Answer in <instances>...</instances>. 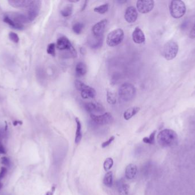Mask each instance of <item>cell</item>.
<instances>
[{"label":"cell","instance_id":"1","mask_svg":"<svg viewBox=\"0 0 195 195\" xmlns=\"http://www.w3.org/2000/svg\"><path fill=\"white\" fill-rule=\"evenodd\" d=\"M158 141L159 144L163 147L173 146L177 143V134L174 130L166 129L159 132L158 135Z\"/></svg>","mask_w":195,"mask_h":195},{"label":"cell","instance_id":"2","mask_svg":"<svg viewBox=\"0 0 195 195\" xmlns=\"http://www.w3.org/2000/svg\"><path fill=\"white\" fill-rule=\"evenodd\" d=\"M136 94V89L132 84L124 83L119 89V96L121 100L128 102L134 98Z\"/></svg>","mask_w":195,"mask_h":195},{"label":"cell","instance_id":"3","mask_svg":"<svg viewBox=\"0 0 195 195\" xmlns=\"http://www.w3.org/2000/svg\"><path fill=\"white\" fill-rule=\"evenodd\" d=\"M179 52V46L175 41H168L162 47V53L167 60H172L175 58Z\"/></svg>","mask_w":195,"mask_h":195},{"label":"cell","instance_id":"4","mask_svg":"<svg viewBox=\"0 0 195 195\" xmlns=\"http://www.w3.org/2000/svg\"><path fill=\"white\" fill-rule=\"evenodd\" d=\"M170 11L172 17L177 19L180 18L185 15L186 7L183 1L173 0L171 2Z\"/></svg>","mask_w":195,"mask_h":195},{"label":"cell","instance_id":"5","mask_svg":"<svg viewBox=\"0 0 195 195\" xmlns=\"http://www.w3.org/2000/svg\"><path fill=\"white\" fill-rule=\"evenodd\" d=\"M124 34L122 29H116L110 33L107 37L106 43L109 47H114L122 42Z\"/></svg>","mask_w":195,"mask_h":195},{"label":"cell","instance_id":"6","mask_svg":"<svg viewBox=\"0 0 195 195\" xmlns=\"http://www.w3.org/2000/svg\"><path fill=\"white\" fill-rule=\"evenodd\" d=\"M75 86L77 90L80 91L81 96L84 99L93 98L96 96V91L93 88L87 85L80 80H76Z\"/></svg>","mask_w":195,"mask_h":195},{"label":"cell","instance_id":"7","mask_svg":"<svg viewBox=\"0 0 195 195\" xmlns=\"http://www.w3.org/2000/svg\"><path fill=\"white\" fill-rule=\"evenodd\" d=\"M56 47L59 51H69L72 57H76L77 56L76 49L73 47L70 41L64 36L59 37L57 39Z\"/></svg>","mask_w":195,"mask_h":195},{"label":"cell","instance_id":"8","mask_svg":"<svg viewBox=\"0 0 195 195\" xmlns=\"http://www.w3.org/2000/svg\"><path fill=\"white\" fill-rule=\"evenodd\" d=\"M41 6V1H32V2L27 7L26 16L29 19V21H34L38 17L40 13Z\"/></svg>","mask_w":195,"mask_h":195},{"label":"cell","instance_id":"9","mask_svg":"<svg viewBox=\"0 0 195 195\" xmlns=\"http://www.w3.org/2000/svg\"><path fill=\"white\" fill-rule=\"evenodd\" d=\"M91 119L94 123L98 125H105L112 123L114 118L110 113H105L101 115H97L91 114L90 115Z\"/></svg>","mask_w":195,"mask_h":195},{"label":"cell","instance_id":"10","mask_svg":"<svg viewBox=\"0 0 195 195\" xmlns=\"http://www.w3.org/2000/svg\"><path fill=\"white\" fill-rule=\"evenodd\" d=\"M155 2L152 0H140L136 2L137 11L141 13L146 14L153 9Z\"/></svg>","mask_w":195,"mask_h":195},{"label":"cell","instance_id":"11","mask_svg":"<svg viewBox=\"0 0 195 195\" xmlns=\"http://www.w3.org/2000/svg\"><path fill=\"white\" fill-rule=\"evenodd\" d=\"M84 108L87 112L90 115L95 113H102L105 111V108L103 106L98 102H87L84 104Z\"/></svg>","mask_w":195,"mask_h":195},{"label":"cell","instance_id":"12","mask_svg":"<svg viewBox=\"0 0 195 195\" xmlns=\"http://www.w3.org/2000/svg\"><path fill=\"white\" fill-rule=\"evenodd\" d=\"M107 24V20L104 19L98 22L96 24H95L92 29L93 35H94V36L98 37H103V35L105 33Z\"/></svg>","mask_w":195,"mask_h":195},{"label":"cell","instance_id":"13","mask_svg":"<svg viewBox=\"0 0 195 195\" xmlns=\"http://www.w3.org/2000/svg\"><path fill=\"white\" fill-rule=\"evenodd\" d=\"M138 17V13L134 7H127L125 11L124 18L128 23H134L136 21Z\"/></svg>","mask_w":195,"mask_h":195},{"label":"cell","instance_id":"14","mask_svg":"<svg viewBox=\"0 0 195 195\" xmlns=\"http://www.w3.org/2000/svg\"><path fill=\"white\" fill-rule=\"evenodd\" d=\"M10 18L15 22L16 24L24 26V24L28 23L29 21V19L27 17L26 15L19 13H14L11 15L7 16Z\"/></svg>","mask_w":195,"mask_h":195},{"label":"cell","instance_id":"15","mask_svg":"<svg viewBox=\"0 0 195 195\" xmlns=\"http://www.w3.org/2000/svg\"><path fill=\"white\" fill-rule=\"evenodd\" d=\"M132 40L134 43L138 44L144 43L145 41V37L143 32L139 27H136L132 34Z\"/></svg>","mask_w":195,"mask_h":195},{"label":"cell","instance_id":"16","mask_svg":"<svg viewBox=\"0 0 195 195\" xmlns=\"http://www.w3.org/2000/svg\"><path fill=\"white\" fill-rule=\"evenodd\" d=\"M116 186L120 195H128L129 192L130 187L128 184L123 180L120 179L117 181L116 183Z\"/></svg>","mask_w":195,"mask_h":195},{"label":"cell","instance_id":"17","mask_svg":"<svg viewBox=\"0 0 195 195\" xmlns=\"http://www.w3.org/2000/svg\"><path fill=\"white\" fill-rule=\"evenodd\" d=\"M137 172V166L134 164H130L125 170V176L128 180H132L136 177Z\"/></svg>","mask_w":195,"mask_h":195},{"label":"cell","instance_id":"18","mask_svg":"<svg viewBox=\"0 0 195 195\" xmlns=\"http://www.w3.org/2000/svg\"><path fill=\"white\" fill-rule=\"evenodd\" d=\"M88 43L92 49H97L101 47L103 45V37H98L93 35V36L90 38Z\"/></svg>","mask_w":195,"mask_h":195},{"label":"cell","instance_id":"19","mask_svg":"<svg viewBox=\"0 0 195 195\" xmlns=\"http://www.w3.org/2000/svg\"><path fill=\"white\" fill-rule=\"evenodd\" d=\"M32 1V0H9L8 2L13 7H28Z\"/></svg>","mask_w":195,"mask_h":195},{"label":"cell","instance_id":"20","mask_svg":"<svg viewBox=\"0 0 195 195\" xmlns=\"http://www.w3.org/2000/svg\"><path fill=\"white\" fill-rule=\"evenodd\" d=\"M87 72V67L83 62H78L76 66V75L77 77H83Z\"/></svg>","mask_w":195,"mask_h":195},{"label":"cell","instance_id":"21","mask_svg":"<svg viewBox=\"0 0 195 195\" xmlns=\"http://www.w3.org/2000/svg\"><path fill=\"white\" fill-rule=\"evenodd\" d=\"M76 138L75 143L76 144H79L82 138V125L80 120L76 117Z\"/></svg>","mask_w":195,"mask_h":195},{"label":"cell","instance_id":"22","mask_svg":"<svg viewBox=\"0 0 195 195\" xmlns=\"http://www.w3.org/2000/svg\"><path fill=\"white\" fill-rule=\"evenodd\" d=\"M139 110H140V108L137 107H131L130 108L127 109L123 114V117L124 119L128 120L130 119H131L133 116L137 114L139 111Z\"/></svg>","mask_w":195,"mask_h":195},{"label":"cell","instance_id":"23","mask_svg":"<svg viewBox=\"0 0 195 195\" xmlns=\"http://www.w3.org/2000/svg\"><path fill=\"white\" fill-rule=\"evenodd\" d=\"M103 184L107 187H111L113 184V177L112 172L111 171H108L105 175L103 179Z\"/></svg>","mask_w":195,"mask_h":195},{"label":"cell","instance_id":"24","mask_svg":"<svg viewBox=\"0 0 195 195\" xmlns=\"http://www.w3.org/2000/svg\"><path fill=\"white\" fill-rule=\"evenodd\" d=\"M72 11H73V5L72 4H67L62 9L61 13L63 17H68L72 15Z\"/></svg>","mask_w":195,"mask_h":195},{"label":"cell","instance_id":"25","mask_svg":"<svg viewBox=\"0 0 195 195\" xmlns=\"http://www.w3.org/2000/svg\"><path fill=\"white\" fill-rule=\"evenodd\" d=\"M4 21L6 22L8 25L11 26L13 28L15 29H18V30H22L24 28V26L20 25H18L17 24H16L15 22L13 21L11 19L9 16H5L4 18Z\"/></svg>","mask_w":195,"mask_h":195},{"label":"cell","instance_id":"26","mask_svg":"<svg viewBox=\"0 0 195 195\" xmlns=\"http://www.w3.org/2000/svg\"><path fill=\"white\" fill-rule=\"evenodd\" d=\"M108 9L109 5L107 3H106L95 7L94 11L95 12H97L99 14H105L108 11Z\"/></svg>","mask_w":195,"mask_h":195},{"label":"cell","instance_id":"27","mask_svg":"<svg viewBox=\"0 0 195 195\" xmlns=\"http://www.w3.org/2000/svg\"><path fill=\"white\" fill-rule=\"evenodd\" d=\"M5 129H1L0 130V154H6V151L5 147L2 143V140L5 136Z\"/></svg>","mask_w":195,"mask_h":195},{"label":"cell","instance_id":"28","mask_svg":"<svg viewBox=\"0 0 195 195\" xmlns=\"http://www.w3.org/2000/svg\"><path fill=\"white\" fill-rule=\"evenodd\" d=\"M72 30L76 34H80L84 29V24L82 22H76L72 26Z\"/></svg>","mask_w":195,"mask_h":195},{"label":"cell","instance_id":"29","mask_svg":"<svg viewBox=\"0 0 195 195\" xmlns=\"http://www.w3.org/2000/svg\"><path fill=\"white\" fill-rule=\"evenodd\" d=\"M156 133V130H154L152 133L149 137H145L143 138V141L148 144H154L155 143V137Z\"/></svg>","mask_w":195,"mask_h":195},{"label":"cell","instance_id":"30","mask_svg":"<svg viewBox=\"0 0 195 195\" xmlns=\"http://www.w3.org/2000/svg\"><path fill=\"white\" fill-rule=\"evenodd\" d=\"M107 100L110 104L114 105L116 102V97L114 93L108 91L107 93Z\"/></svg>","mask_w":195,"mask_h":195},{"label":"cell","instance_id":"31","mask_svg":"<svg viewBox=\"0 0 195 195\" xmlns=\"http://www.w3.org/2000/svg\"><path fill=\"white\" fill-rule=\"evenodd\" d=\"M113 165H114V161L112 158L108 157L107 159H106L103 164V168L105 171L108 172V170L111 169Z\"/></svg>","mask_w":195,"mask_h":195},{"label":"cell","instance_id":"32","mask_svg":"<svg viewBox=\"0 0 195 195\" xmlns=\"http://www.w3.org/2000/svg\"><path fill=\"white\" fill-rule=\"evenodd\" d=\"M55 48L56 45L54 43H51L48 45L47 48V53L51 56H55Z\"/></svg>","mask_w":195,"mask_h":195},{"label":"cell","instance_id":"33","mask_svg":"<svg viewBox=\"0 0 195 195\" xmlns=\"http://www.w3.org/2000/svg\"><path fill=\"white\" fill-rule=\"evenodd\" d=\"M9 39H11L13 43H18L20 41V39H19V37L18 35L15 33L11 32L9 33Z\"/></svg>","mask_w":195,"mask_h":195},{"label":"cell","instance_id":"34","mask_svg":"<svg viewBox=\"0 0 195 195\" xmlns=\"http://www.w3.org/2000/svg\"><path fill=\"white\" fill-rule=\"evenodd\" d=\"M1 164H3L5 166L9 167V166H11V160L7 157H2L1 159Z\"/></svg>","mask_w":195,"mask_h":195},{"label":"cell","instance_id":"35","mask_svg":"<svg viewBox=\"0 0 195 195\" xmlns=\"http://www.w3.org/2000/svg\"><path fill=\"white\" fill-rule=\"evenodd\" d=\"M114 139H115V137H114V136H111V137H110V138L108 139V140H107V141L104 142L103 143H102V147L103 148L107 147V146L111 144V143H112V141L114 140Z\"/></svg>","mask_w":195,"mask_h":195},{"label":"cell","instance_id":"36","mask_svg":"<svg viewBox=\"0 0 195 195\" xmlns=\"http://www.w3.org/2000/svg\"><path fill=\"white\" fill-rule=\"evenodd\" d=\"M7 170L6 167H2L0 171V181L4 178L7 174Z\"/></svg>","mask_w":195,"mask_h":195},{"label":"cell","instance_id":"37","mask_svg":"<svg viewBox=\"0 0 195 195\" xmlns=\"http://www.w3.org/2000/svg\"><path fill=\"white\" fill-rule=\"evenodd\" d=\"M189 37L191 39H195V24L193 26L191 32L189 33Z\"/></svg>","mask_w":195,"mask_h":195},{"label":"cell","instance_id":"38","mask_svg":"<svg viewBox=\"0 0 195 195\" xmlns=\"http://www.w3.org/2000/svg\"><path fill=\"white\" fill-rule=\"evenodd\" d=\"M55 190V187L53 186L51 188L50 191L47 192L46 195H53Z\"/></svg>","mask_w":195,"mask_h":195},{"label":"cell","instance_id":"39","mask_svg":"<svg viewBox=\"0 0 195 195\" xmlns=\"http://www.w3.org/2000/svg\"><path fill=\"white\" fill-rule=\"evenodd\" d=\"M2 187V184L1 183H0V189Z\"/></svg>","mask_w":195,"mask_h":195}]
</instances>
